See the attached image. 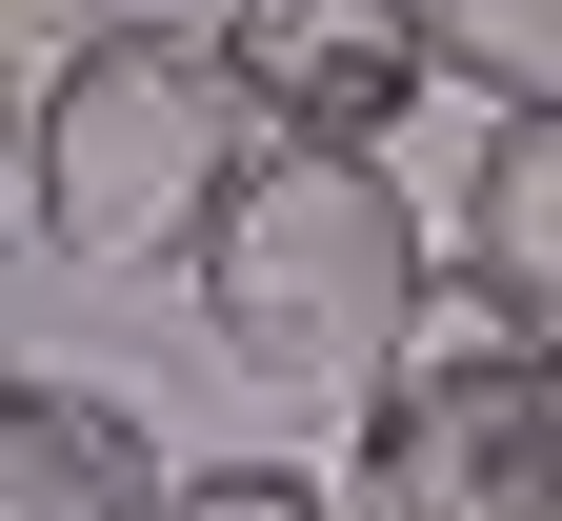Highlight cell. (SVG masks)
<instances>
[{
  "label": "cell",
  "instance_id": "cell-10",
  "mask_svg": "<svg viewBox=\"0 0 562 521\" xmlns=\"http://www.w3.org/2000/svg\"><path fill=\"white\" fill-rule=\"evenodd\" d=\"M121 0H0V41H101Z\"/></svg>",
  "mask_w": 562,
  "mask_h": 521
},
{
  "label": "cell",
  "instance_id": "cell-1",
  "mask_svg": "<svg viewBox=\"0 0 562 521\" xmlns=\"http://www.w3.org/2000/svg\"><path fill=\"white\" fill-rule=\"evenodd\" d=\"M181 281H201V321H222L241 382H382L462 261H442V220L382 181V140H261Z\"/></svg>",
  "mask_w": 562,
  "mask_h": 521
},
{
  "label": "cell",
  "instance_id": "cell-4",
  "mask_svg": "<svg viewBox=\"0 0 562 521\" xmlns=\"http://www.w3.org/2000/svg\"><path fill=\"white\" fill-rule=\"evenodd\" d=\"M222 60L261 140H382L442 60H422V0H222Z\"/></svg>",
  "mask_w": 562,
  "mask_h": 521
},
{
  "label": "cell",
  "instance_id": "cell-3",
  "mask_svg": "<svg viewBox=\"0 0 562 521\" xmlns=\"http://www.w3.org/2000/svg\"><path fill=\"white\" fill-rule=\"evenodd\" d=\"M362 521H562V341L482 321V341H402L341 441Z\"/></svg>",
  "mask_w": 562,
  "mask_h": 521
},
{
  "label": "cell",
  "instance_id": "cell-8",
  "mask_svg": "<svg viewBox=\"0 0 562 521\" xmlns=\"http://www.w3.org/2000/svg\"><path fill=\"white\" fill-rule=\"evenodd\" d=\"M161 521H362V501L302 462H201V482H161Z\"/></svg>",
  "mask_w": 562,
  "mask_h": 521
},
{
  "label": "cell",
  "instance_id": "cell-6",
  "mask_svg": "<svg viewBox=\"0 0 562 521\" xmlns=\"http://www.w3.org/2000/svg\"><path fill=\"white\" fill-rule=\"evenodd\" d=\"M442 261L503 302L522 341H562V101H503L482 121V161H462V220H442Z\"/></svg>",
  "mask_w": 562,
  "mask_h": 521
},
{
  "label": "cell",
  "instance_id": "cell-2",
  "mask_svg": "<svg viewBox=\"0 0 562 521\" xmlns=\"http://www.w3.org/2000/svg\"><path fill=\"white\" fill-rule=\"evenodd\" d=\"M261 161V101H241V60L222 21H101V41H60L41 60V261H81V281H161L201 261V220L241 201Z\"/></svg>",
  "mask_w": 562,
  "mask_h": 521
},
{
  "label": "cell",
  "instance_id": "cell-5",
  "mask_svg": "<svg viewBox=\"0 0 562 521\" xmlns=\"http://www.w3.org/2000/svg\"><path fill=\"white\" fill-rule=\"evenodd\" d=\"M0 521H161V441L121 382H21L0 361Z\"/></svg>",
  "mask_w": 562,
  "mask_h": 521
},
{
  "label": "cell",
  "instance_id": "cell-7",
  "mask_svg": "<svg viewBox=\"0 0 562 521\" xmlns=\"http://www.w3.org/2000/svg\"><path fill=\"white\" fill-rule=\"evenodd\" d=\"M422 60L482 81V121H503V101H562V0H422Z\"/></svg>",
  "mask_w": 562,
  "mask_h": 521
},
{
  "label": "cell",
  "instance_id": "cell-9",
  "mask_svg": "<svg viewBox=\"0 0 562 521\" xmlns=\"http://www.w3.org/2000/svg\"><path fill=\"white\" fill-rule=\"evenodd\" d=\"M41 181V81H21V41H0V201Z\"/></svg>",
  "mask_w": 562,
  "mask_h": 521
}]
</instances>
